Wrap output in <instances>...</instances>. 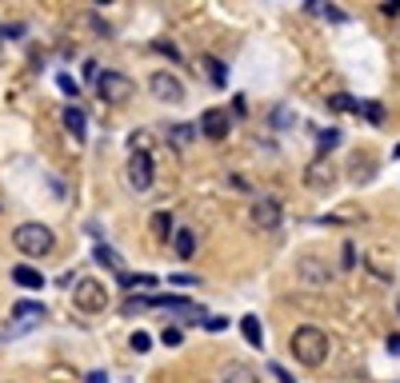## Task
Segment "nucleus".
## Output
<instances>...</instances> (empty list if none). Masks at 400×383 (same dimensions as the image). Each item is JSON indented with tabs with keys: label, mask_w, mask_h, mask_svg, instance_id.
I'll use <instances>...</instances> for the list:
<instances>
[{
	"label": "nucleus",
	"mask_w": 400,
	"mask_h": 383,
	"mask_svg": "<svg viewBox=\"0 0 400 383\" xmlns=\"http://www.w3.org/2000/svg\"><path fill=\"white\" fill-rule=\"evenodd\" d=\"M288 351H292V360L301 363V367H320V363L329 360V351H332V343L329 336L320 332V328H296L292 332V339H288Z\"/></svg>",
	"instance_id": "nucleus-1"
},
{
	"label": "nucleus",
	"mask_w": 400,
	"mask_h": 383,
	"mask_svg": "<svg viewBox=\"0 0 400 383\" xmlns=\"http://www.w3.org/2000/svg\"><path fill=\"white\" fill-rule=\"evenodd\" d=\"M12 244L24 251V256H32V260H40L48 251L56 248V236H52V227L48 224H21L12 232Z\"/></svg>",
	"instance_id": "nucleus-2"
},
{
	"label": "nucleus",
	"mask_w": 400,
	"mask_h": 383,
	"mask_svg": "<svg viewBox=\"0 0 400 383\" xmlns=\"http://www.w3.org/2000/svg\"><path fill=\"white\" fill-rule=\"evenodd\" d=\"M96 92H100V100H104V104H128V100H132V92H137V84H132L124 72L104 68V72L96 76Z\"/></svg>",
	"instance_id": "nucleus-3"
},
{
	"label": "nucleus",
	"mask_w": 400,
	"mask_h": 383,
	"mask_svg": "<svg viewBox=\"0 0 400 383\" xmlns=\"http://www.w3.org/2000/svg\"><path fill=\"white\" fill-rule=\"evenodd\" d=\"M72 304H76L80 312L96 316V312L108 308V292H104L100 280H76V284H72Z\"/></svg>",
	"instance_id": "nucleus-4"
},
{
	"label": "nucleus",
	"mask_w": 400,
	"mask_h": 383,
	"mask_svg": "<svg viewBox=\"0 0 400 383\" xmlns=\"http://www.w3.org/2000/svg\"><path fill=\"white\" fill-rule=\"evenodd\" d=\"M148 92L161 100V104H185V84L176 72H152L148 76Z\"/></svg>",
	"instance_id": "nucleus-5"
},
{
	"label": "nucleus",
	"mask_w": 400,
	"mask_h": 383,
	"mask_svg": "<svg viewBox=\"0 0 400 383\" xmlns=\"http://www.w3.org/2000/svg\"><path fill=\"white\" fill-rule=\"evenodd\" d=\"M124 176H128V184H132L137 192H148V188H152V156H148L144 148H132Z\"/></svg>",
	"instance_id": "nucleus-6"
},
{
	"label": "nucleus",
	"mask_w": 400,
	"mask_h": 383,
	"mask_svg": "<svg viewBox=\"0 0 400 383\" xmlns=\"http://www.w3.org/2000/svg\"><path fill=\"white\" fill-rule=\"evenodd\" d=\"M248 220H252V227H260V232H277V227H281V203L268 200V196H260V200H252V208H248Z\"/></svg>",
	"instance_id": "nucleus-7"
},
{
	"label": "nucleus",
	"mask_w": 400,
	"mask_h": 383,
	"mask_svg": "<svg viewBox=\"0 0 400 383\" xmlns=\"http://www.w3.org/2000/svg\"><path fill=\"white\" fill-rule=\"evenodd\" d=\"M296 280H301V284H312V288H325L332 280V268L325 260H316V256H301V260H296Z\"/></svg>",
	"instance_id": "nucleus-8"
},
{
	"label": "nucleus",
	"mask_w": 400,
	"mask_h": 383,
	"mask_svg": "<svg viewBox=\"0 0 400 383\" xmlns=\"http://www.w3.org/2000/svg\"><path fill=\"white\" fill-rule=\"evenodd\" d=\"M228 128H233V120H228L224 108H209V112H200V124H196V132L209 136V140H224Z\"/></svg>",
	"instance_id": "nucleus-9"
},
{
	"label": "nucleus",
	"mask_w": 400,
	"mask_h": 383,
	"mask_svg": "<svg viewBox=\"0 0 400 383\" xmlns=\"http://www.w3.org/2000/svg\"><path fill=\"white\" fill-rule=\"evenodd\" d=\"M12 319H16V328L40 323V319H45V304H36V299H16V304H12Z\"/></svg>",
	"instance_id": "nucleus-10"
},
{
	"label": "nucleus",
	"mask_w": 400,
	"mask_h": 383,
	"mask_svg": "<svg viewBox=\"0 0 400 383\" xmlns=\"http://www.w3.org/2000/svg\"><path fill=\"white\" fill-rule=\"evenodd\" d=\"M216 383H260V375L248 367V363H224Z\"/></svg>",
	"instance_id": "nucleus-11"
},
{
	"label": "nucleus",
	"mask_w": 400,
	"mask_h": 383,
	"mask_svg": "<svg viewBox=\"0 0 400 383\" xmlns=\"http://www.w3.org/2000/svg\"><path fill=\"white\" fill-rule=\"evenodd\" d=\"M12 280H16L21 288H28V292H40V288H45V275H40L36 268H28V264L12 268Z\"/></svg>",
	"instance_id": "nucleus-12"
},
{
	"label": "nucleus",
	"mask_w": 400,
	"mask_h": 383,
	"mask_svg": "<svg viewBox=\"0 0 400 383\" xmlns=\"http://www.w3.org/2000/svg\"><path fill=\"white\" fill-rule=\"evenodd\" d=\"M172 248H176V256H180V260H192V251H196V232H192V227H176Z\"/></svg>",
	"instance_id": "nucleus-13"
},
{
	"label": "nucleus",
	"mask_w": 400,
	"mask_h": 383,
	"mask_svg": "<svg viewBox=\"0 0 400 383\" xmlns=\"http://www.w3.org/2000/svg\"><path fill=\"white\" fill-rule=\"evenodd\" d=\"M305 180L312 184L316 192H325V188H332V184H336V172H332V164H329V168H325V164H312V168H308V176H305Z\"/></svg>",
	"instance_id": "nucleus-14"
},
{
	"label": "nucleus",
	"mask_w": 400,
	"mask_h": 383,
	"mask_svg": "<svg viewBox=\"0 0 400 383\" xmlns=\"http://www.w3.org/2000/svg\"><path fill=\"white\" fill-rule=\"evenodd\" d=\"M64 128H69L76 140H84V128H89V120H84V112H80L76 104H69V108H64Z\"/></svg>",
	"instance_id": "nucleus-15"
},
{
	"label": "nucleus",
	"mask_w": 400,
	"mask_h": 383,
	"mask_svg": "<svg viewBox=\"0 0 400 383\" xmlns=\"http://www.w3.org/2000/svg\"><path fill=\"white\" fill-rule=\"evenodd\" d=\"M200 68H204V72H209V80H212V84H216V88H224V84H228V76H224V72H228V68L220 64V60H216V56H200Z\"/></svg>",
	"instance_id": "nucleus-16"
},
{
	"label": "nucleus",
	"mask_w": 400,
	"mask_h": 383,
	"mask_svg": "<svg viewBox=\"0 0 400 383\" xmlns=\"http://www.w3.org/2000/svg\"><path fill=\"white\" fill-rule=\"evenodd\" d=\"M240 332H244V339H248L252 347H260V343H264V332H260V319L257 316H244V319H240Z\"/></svg>",
	"instance_id": "nucleus-17"
},
{
	"label": "nucleus",
	"mask_w": 400,
	"mask_h": 383,
	"mask_svg": "<svg viewBox=\"0 0 400 383\" xmlns=\"http://www.w3.org/2000/svg\"><path fill=\"white\" fill-rule=\"evenodd\" d=\"M192 132H196V124H172V128H168V140H172L176 148H189Z\"/></svg>",
	"instance_id": "nucleus-18"
},
{
	"label": "nucleus",
	"mask_w": 400,
	"mask_h": 383,
	"mask_svg": "<svg viewBox=\"0 0 400 383\" xmlns=\"http://www.w3.org/2000/svg\"><path fill=\"white\" fill-rule=\"evenodd\" d=\"M152 232H156V240H168V236H176V227H172V216H168V212H156V216H152Z\"/></svg>",
	"instance_id": "nucleus-19"
},
{
	"label": "nucleus",
	"mask_w": 400,
	"mask_h": 383,
	"mask_svg": "<svg viewBox=\"0 0 400 383\" xmlns=\"http://www.w3.org/2000/svg\"><path fill=\"white\" fill-rule=\"evenodd\" d=\"M336 144H340V132H336V128H325V132H316V148H320V152H332Z\"/></svg>",
	"instance_id": "nucleus-20"
},
{
	"label": "nucleus",
	"mask_w": 400,
	"mask_h": 383,
	"mask_svg": "<svg viewBox=\"0 0 400 383\" xmlns=\"http://www.w3.org/2000/svg\"><path fill=\"white\" fill-rule=\"evenodd\" d=\"M96 264H104V268L120 271V256H117L113 248H104V244H100V248H96Z\"/></svg>",
	"instance_id": "nucleus-21"
},
{
	"label": "nucleus",
	"mask_w": 400,
	"mask_h": 383,
	"mask_svg": "<svg viewBox=\"0 0 400 383\" xmlns=\"http://www.w3.org/2000/svg\"><path fill=\"white\" fill-rule=\"evenodd\" d=\"M161 343H165V347H180V343H185V332H180L176 323H168L165 332H161Z\"/></svg>",
	"instance_id": "nucleus-22"
},
{
	"label": "nucleus",
	"mask_w": 400,
	"mask_h": 383,
	"mask_svg": "<svg viewBox=\"0 0 400 383\" xmlns=\"http://www.w3.org/2000/svg\"><path fill=\"white\" fill-rule=\"evenodd\" d=\"M360 112L368 116V120H373V124H380V120H384V108H380L377 100H364V104H360Z\"/></svg>",
	"instance_id": "nucleus-23"
},
{
	"label": "nucleus",
	"mask_w": 400,
	"mask_h": 383,
	"mask_svg": "<svg viewBox=\"0 0 400 383\" xmlns=\"http://www.w3.org/2000/svg\"><path fill=\"white\" fill-rule=\"evenodd\" d=\"M148 343H152V339L144 336V332H137V336H132V351H148Z\"/></svg>",
	"instance_id": "nucleus-24"
},
{
	"label": "nucleus",
	"mask_w": 400,
	"mask_h": 383,
	"mask_svg": "<svg viewBox=\"0 0 400 383\" xmlns=\"http://www.w3.org/2000/svg\"><path fill=\"white\" fill-rule=\"evenodd\" d=\"M380 12H384V16H400V0H384Z\"/></svg>",
	"instance_id": "nucleus-25"
},
{
	"label": "nucleus",
	"mask_w": 400,
	"mask_h": 383,
	"mask_svg": "<svg viewBox=\"0 0 400 383\" xmlns=\"http://www.w3.org/2000/svg\"><path fill=\"white\" fill-rule=\"evenodd\" d=\"M56 84L69 92V96H76V80H72V76H56Z\"/></svg>",
	"instance_id": "nucleus-26"
},
{
	"label": "nucleus",
	"mask_w": 400,
	"mask_h": 383,
	"mask_svg": "<svg viewBox=\"0 0 400 383\" xmlns=\"http://www.w3.org/2000/svg\"><path fill=\"white\" fill-rule=\"evenodd\" d=\"M272 375H277V380H281V383H296V380H292V375H288V371H284V367H277V363H272Z\"/></svg>",
	"instance_id": "nucleus-27"
},
{
	"label": "nucleus",
	"mask_w": 400,
	"mask_h": 383,
	"mask_svg": "<svg viewBox=\"0 0 400 383\" xmlns=\"http://www.w3.org/2000/svg\"><path fill=\"white\" fill-rule=\"evenodd\" d=\"M388 351H392V356H400V336H388Z\"/></svg>",
	"instance_id": "nucleus-28"
},
{
	"label": "nucleus",
	"mask_w": 400,
	"mask_h": 383,
	"mask_svg": "<svg viewBox=\"0 0 400 383\" xmlns=\"http://www.w3.org/2000/svg\"><path fill=\"white\" fill-rule=\"evenodd\" d=\"M89 383H108V380H104V375H100V371H93V375H89Z\"/></svg>",
	"instance_id": "nucleus-29"
},
{
	"label": "nucleus",
	"mask_w": 400,
	"mask_h": 383,
	"mask_svg": "<svg viewBox=\"0 0 400 383\" xmlns=\"http://www.w3.org/2000/svg\"><path fill=\"white\" fill-rule=\"evenodd\" d=\"M397 316H400V299H397Z\"/></svg>",
	"instance_id": "nucleus-30"
}]
</instances>
